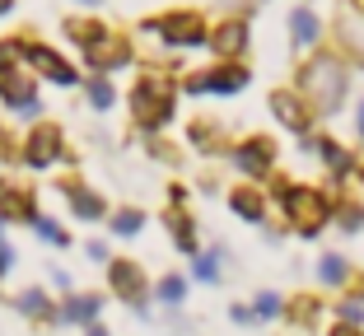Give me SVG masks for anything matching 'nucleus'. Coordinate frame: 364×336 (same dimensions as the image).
I'll return each instance as SVG.
<instances>
[{
  "label": "nucleus",
  "instance_id": "c756f323",
  "mask_svg": "<svg viewBox=\"0 0 364 336\" xmlns=\"http://www.w3.org/2000/svg\"><path fill=\"white\" fill-rule=\"evenodd\" d=\"M33 229H38V234H43V239L52 243V248H65V243H70V234H65V229L56 224L52 215H43V210H38V220H33Z\"/></svg>",
  "mask_w": 364,
  "mask_h": 336
},
{
  "label": "nucleus",
  "instance_id": "5701e85b",
  "mask_svg": "<svg viewBox=\"0 0 364 336\" xmlns=\"http://www.w3.org/2000/svg\"><path fill=\"white\" fill-rule=\"evenodd\" d=\"M107 229H112L117 239H136L140 229H145V210H136V206L112 210V215H107Z\"/></svg>",
  "mask_w": 364,
  "mask_h": 336
},
{
  "label": "nucleus",
  "instance_id": "7ed1b4c3",
  "mask_svg": "<svg viewBox=\"0 0 364 336\" xmlns=\"http://www.w3.org/2000/svg\"><path fill=\"white\" fill-rule=\"evenodd\" d=\"M173 103H178V85L164 75H140V85L131 89V112L140 131H164L173 121Z\"/></svg>",
  "mask_w": 364,
  "mask_h": 336
},
{
  "label": "nucleus",
  "instance_id": "39448f33",
  "mask_svg": "<svg viewBox=\"0 0 364 336\" xmlns=\"http://www.w3.org/2000/svg\"><path fill=\"white\" fill-rule=\"evenodd\" d=\"M65 159V136L56 121H33L28 141H23V163L28 168H52Z\"/></svg>",
  "mask_w": 364,
  "mask_h": 336
},
{
  "label": "nucleus",
  "instance_id": "aec40b11",
  "mask_svg": "<svg viewBox=\"0 0 364 336\" xmlns=\"http://www.w3.org/2000/svg\"><path fill=\"white\" fill-rule=\"evenodd\" d=\"M309 150H318V154H322V163H327V173H332L336 183L355 173V159H350V150H346L341 141H309Z\"/></svg>",
  "mask_w": 364,
  "mask_h": 336
},
{
  "label": "nucleus",
  "instance_id": "bb28decb",
  "mask_svg": "<svg viewBox=\"0 0 364 336\" xmlns=\"http://www.w3.org/2000/svg\"><path fill=\"white\" fill-rule=\"evenodd\" d=\"M332 220L346 229V234H355V229L364 224V206H360V201H336V196H332Z\"/></svg>",
  "mask_w": 364,
  "mask_h": 336
},
{
  "label": "nucleus",
  "instance_id": "f704fd0d",
  "mask_svg": "<svg viewBox=\"0 0 364 336\" xmlns=\"http://www.w3.org/2000/svg\"><path fill=\"white\" fill-rule=\"evenodd\" d=\"M19 61V43H0V75H10Z\"/></svg>",
  "mask_w": 364,
  "mask_h": 336
},
{
  "label": "nucleus",
  "instance_id": "ddd939ff",
  "mask_svg": "<svg viewBox=\"0 0 364 336\" xmlns=\"http://www.w3.org/2000/svg\"><path fill=\"white\" fill-rule=\"evenodd\" d=\"M103 313V294H65V304L56 308V323L70 327H94Z\"/></svg>",
  "mask_w": 364,
  "mask_h": 336
},
{
  "label": "nucleus",
  "instance_id": "f8f14e48",
  "mask_svg": "<svg viewBox=\"0 0 364 336\" xmlns=\"http://www.w3.org/2000/svg\"><path fill=\"white\" fill-rule=\"evenodd\" d=\"M0 220H5V224H10V220H19V224H33V220H38V201H33L28 187L0 183Z\"/></svg>",
  "mask_w": 364,
  "mask_h": 336
},
{
  "label": "nucleus",
  "instance_id": "9d476101",
  "mask_svg": "<svg viewBox=\"0 0 364 336\" xmlns=\"http://www.w3.org/2000/svg\"><path fill=\"white\" fill-rule=\"evenodd\" d=\"M271 112H276V121H280V126H289L294 136H309L313 108L299 98V89H276V94H271Z\"/></svg>",
  "mask_w": 364,
  "mask_h": 336
},
{
  "label": "nucleus",
  "instance_id": "0eeeda50",
  "mask_svg": "<svg viewBox=\"0 0 364 336\" xmlns=\"http://www.w3.org/2000/svg\"><path fill=\"white\" fill-rule=\"evenodd\" d=\"M145 33H159L168 47H201L205 43V23H201L196 10H178L164 23H145Z\"/></svg>",
  "mask_w": 364,
  "mask_h": 336
},
{
  "label": "nucleus",
  "instance_id": "a211bd4d",
  "mask_svg": "<svg viewBox=\"0 0 364 336\" xmlns=\"http://www.w3.org/2000/svg\"><path fill=\"white\" fill-rule=\"evenodd\" d=\"M318 281L327 285V290H350L355 285V266L341 257V252H322L318 257Z\"/></svg>",
  "mask_w": 364,
  "mask_h": 336
},
{
  "label": "nucleus",
  "instance_id": "37998d69",
  "mask_svg": "<svg viewBox=\"0 0 364 336\" xmlns=\"http://www.w3.org/2000/svg\"><path fill=\"white\" fill-rule=\"evenodd\" d=\"M0 14H10V0H0Z\"/></svg>",
  "mask_w": 364,
  "mask_h": 336
},
{
  "label": "nucleus",
  "instance_id": "6ab92c4d",
  "mask_svg": "<svg viewBox=\"0 0 364 336\" xmlns=\"http://www.w3.org/2000/svg\"><path fill=\"white\" fill-rule=\"evenodd\" d=\"M14 308H19L23 318H33V323H56V308H52V294L38 290V285H28V290L14 294Z\"/></svg>",
  "mask_w": 364,
  "mask_h": 336
},
{
  "label": "nucleus",
  "instance_id": "7c9ffc66",
  "mask_svg": "<svg viewBox=\"0 0 364 336\" xmlns=\"http://www.w3.org/2000/svg\"><path fill=\"white\" fill-rule=\"evenodd\" d=\"M154 294H159L164 304H182V299H187V281H182V276L173 271V276H164V281L154 285Z\"/></svg>",
  "mask_w": 364,
  "mask_h": 336
},
{
  "label": "nucleus",
  "instance_id": "a18cd8bd",
  "mask_svg": "<svg viewBox=\"0 0 364 336\" xmlns=\"http://www.w3.org/2000/svg\"><path fill=\"white\" fill-rule=\"evenodd\" d=\"M89 5H94V0H89Z\"/></svg>",
  "mask_w": 364,
  "mask_h": 336
},
{
  "label": "nucleus",
  "instance_id": "9b49d317",
  "mask_svg": "<svg viewBox=\"0 0 364 336\" xmlns=\"http://www.w3.org/2000/svg\"><path fill=\"white\" fill-rule=\"evenodd\" d=\"M19 56L33 65V70H43V75L52 80V85H65V89H70V85H80L75 65H70V61H61V56H56L52 47H38V43H33V47H23V43H19Z\"/></svg>",
  "mask_w": 364,
  "mask_h": 336
},
{
  "label": "nucleus",
  "instance_id": "a878e982",
  "mask_svg": "<svg viewBox=\"0 0 364 336\" xmlns=\"http://www.w3.org/2000/svg\"><path fill=\"white\" fill-rule=\"evenodd\" d=\"M341 43L364 61V14H360V10H346V14H341Z\"/></svg>",
  "mask_w": 364,
  "mask_h": 336
},
{
  "label": "nucleus",
  "instance_id": "412c9836",
  "mask_svg": "<svg viewBox=\"0 0 364 336\" xmlns=\"http://www.w3.org/2000/svg\"><path fill=\"white\" fill-rule=\"evenodd\" d=\"M210 43H215V52H220V56H238V52L247 47V23H243V19H229V23H220Z\"/></svg>",
  "mask_w": 364,
  "mask_h": 336
},
{
  "label": "nucleus",
  "instance_id": "e433bc0d",
  "mask_svg": "<svg viewBox=\"0 0 364 336\" xmlns=\"http://www.w3.org/2000/svg\"><path fill=\"white\" fill-rule=\"evenodd\" d=\"M234 323H257V318H252V304H234Z\"/></svg>",
  "mask_w": 364,
  "mask_h": 336
},
{
  "label": "nucleus",
  "instance_id": "ea45409f",
  "mask_svg": "<svg viewBox=\"0 0 364 336\" xmlns=\"http://www.w3.org/2000/svg\"><path fill=\"white\" fill-rule=\"evenodd\" d=\"M85 336H112V332H107L103 323H94V327H85Z\"/></svg>",
  "mask_w": 364,
  "mask_h": 336
},
{
  "label": "nucleus",
  "instance_id": "f257e3e1",
  "mask_svg": "<svg viewBox=\"0 0 364 336\" xmlns=\"http://www.w3.org/2000/svg\"><path fill=\"white\" fill-rule=\"evenodd\" d=\"M280 210H285L289 229L299 239H318L322 229L332 224V196L318 192V187H299V183H276Z\"/></svg>",
  "mask_w": 364,
  "mask_h": 336
},
{
  "label": "nucleus",
  "instance_id": "c03bdc74",
  "mask_svg": "<svg viewBox=\"0 0 364 336\" xmlns=\"http://www.w3.org/2000/svg\"><path fill=\"white\" fill-rule=\"evenodd\" d=\"M0 234H5V220H0Z\"/></svg>",
  "mask_w": 364,
  "mask_h": 336
},
{
  "label": "nucleus",
  "instance_id": "6e6552de",
  "mask_svg": "<svg viewBox=\"0 0 364 336\" xmlns=\"http://www.w3.org/2000/svg\"><path fill=\"white\" fill-rule=\"evenodd\" d=\"M247 85V65H215L201 75H187V94H238Z\"/></svg>",
  "mask_w": 364,
  "mask_h": 336
},
{
  "label": "nucleus",
  "instance_id": "1a4fd4ad",
  "mask_svg": "<svg viewBox=\"0 0 364 336\" xmlns=\"http://www.w3.org/2000/svg\"><path fill=\"white\" fill-rule=\"evenodd\" d=\"M61 196H65V206H70V215L85 220V224H98V220L107 215V201L89 183H80V178H65V183H61Z\"/></svg>",
  "mask_w": 364,
  "mask_h": 336
},
{
  "label": "nucleus",
  "instance_id": "f03ea898",
  "mask_svg": "<svg viewBox=\"0 0 364 336\" xmlns=\"http://www.w3.org/2000/svg\"><path fill=\"white\" fill-rule=\"evenodd\" d=\"M299 98L313 108V117L318 112H336L346 103V65L332 61L327 52H318L299 70Z\"/></svg>",
  "mask_w": 364,
  "mask_h": 336
},
{
  "label": "nucleus",
  "instance_id": "79ce46f5",
  "mask_svg": "<svg viewBox=\"0 0 364 336\" xmlns=\"http://www.w3.org/2000/svg\"><path fill=\"white\" fill-rule=\"evenodd\" d=\"M355 178H360V192H364V163H355Z\"/></svg>",
  "mask_w": 364,
  "mask_h": 336
},
{
  "label": "nucleus",
  "instance_id": "473e14b6",
  "mask_svg": "<svg viewBox=\"0 0 364 336\" xmlns=\"http://www.w3.org/2000/svg\"><path fill=\"white\" fill-rule=\"evenodd\" d=\"M336 323L364 327V299H341V304H336Z\"/></svg>",
  "mask_w": 364,
  "mask_h": 336
},
{
  "label": "nucleus",
  "instance_id": "c9c22d12",
  "mask_svg": "<svg viewBox=\"0 0 364 336\" xmlns=\"http://www.w3.org/2000/svg\"><path fill=\"white\" fill-rule=\"evenodd\" d=\"M10 266H14V252L5 248V243H0V281H5V276H10Z\"/></svg>",
  "mask_w": 364,
  "mask_h": 336
},
{
  "label": "nucleus",
  "instance_id": "2f4dec72",
  "mask_svg": "<svg viewBox=\"0 0 364 336\" xmlns=\"http://www.w3.org/2000/svg\"><path fill=\"white\" fill-rule=\"evenodd\" d=\"M112 98H117V94H112V85H107V75L89 80V103H94L98 112H107V108H112Z\"/></svg>",
  "mask_w": 364,
  "mask_h": 336
},
{
  "label": "nucleus",
  "instance_id": "4be33fe9",
  "mask_svg": "<svg viewBox=\"0 0 364 336\" xmlns=\"http://www.w3.org/2000/svg\"><path fill=\"white\" fill-rule=\"evenodd\" d=\"M187 141H192L196 150L215 154V150H220V145H225V131H220V121H210V117H196L192 126H187Z\"/></svg>",
  "mask_w": 364,
  "mask_h": 336
},
{
  "label": "nucleus",
  "instance_id": "2eb2a0df",
  "mask_svg": "<svg viewBox=\"0 0 364 336\" xmlns=\"http://www.w3.org/2000/svg\"><path fill=\"white\" fill-rule=\"evenodd\" d=\"M164 224H168V234H173V243H178L182 257H201V243H196V220L187 215V210L173 206L168 215H164Z\"/></svg>",
  "mask_w": 364,
  "mask_h": 336
},
{
  "label": "nucleus",
  "instance_id": "dca6fc26",
  "mask_svg": "<svg viewBox=\"0 0 364 336\" xmlns=\"http://www.w3.org/2000/svg\"><path fill=\"white\" fill-rule=\"evenodd\" d=\"M229 210H234L238 220H247V224H262V220H267V196H262L252 183H243V187L229 192Z\"/></svg>",
  "mask_w": 364,
  "mask_h": 336
},
{
  "label": "nucleus",
  "instance_id": "20e7f679",
  "mask_svg": "<svg viewBox=\"0 0 364 336\" xmlns=\"http://www.w3.org/2000/svg\"><path fill=\"white\" fill-rule=\"evenodd\" d=\"M107 290L117 294L122 304L145 308V294H150V281H145V266L131 257H112L107 261Z\"/></svg>",
  "mask_w": 364,
  "mask_h": 336
},
{
  "label": "nucleus",
  "instance_id": "72a5a7b5",
  "mask_svg": "<svg viewBox=\"0 0 364 336\" xmlns=\"http://www.w3.org/2000/svg\"><path fill=\"white\" fill-rule=\"evenodd\" d=\"M196 261V281H220V248H215V252H201V257H192Z\"/></svg>",
  "mask_w": 364,
  "mask_h": 336
},
{
  "label": "nucleus",
  "instance_id": "f3484780",
  "mask_svg": "<svg viewBox=\"0 0 364 336\" xmlns=\"http://www.w3.org/2000/svg\"><path fill=\"white\" fill-rule=\"evenodd\" d=\"M127 61H131V47L122 43V38H103V43L89 47V65H94L98 75H107V70H122Z\"/></svg>",
  "mask_w": 364,
  "mask_h": 336
},
{
  "label": "nucleus",
  "instance_id": "cd10ccee",
  "mask_svg": "<svg viewBox=\"0 0 364 336\" xmlns=\"http://www.w3.org/2000/svg\"><path fill=\"white\" fill-rule=\"evenodd\" d=\"M285 313V299H280L276 290H262L257 299H252V318H257V323H271V318H280Z\"/></svg>",
  "mask_w": 364,
  "mask_h": 336
},
{
  "label": "nucleus",
  "instance_id": "a19ab883",
  "mask_svg": "<svg viewBox=\"0 0 364 336\" xmlns=\"http://www.w3.org/2000/svg\"><path fill=\"white\" fill-rule=\"evenodd\" d=\"M355 126H360V136H364V103H360V112H355Z\"/></svg>",
  "mask_w": 364,
  "mask_h": 336
},
{
  "label": "nucleus",
  "instance_id": "4c0bfd02",
  "mask_svg": "<svg viewBox=\"0 0 364 336\" xmlns=\"http://www.w3.org/2000/svg\"><path fill=\"white\" fill-rule=\"evenodd\" d=\"M327 336H364V327H346V323H332V332Z\"/></svg>",
  "mask_w": 364,
  "mask_h": 336
},
{
  "label": "nucleus",
  "instance_id": "58836bf2",
  "mask_svg": "<svg viewBox=\"0 0 364 336\" xmlns=\"http://www.w3.org/2000/svg\"><path fill=\"white\" fill-rule=\"evenodd\" d=\"M85 252H89V257H94V261H107V243H98V239H94V243H89V248H85Z\"/></svg>",
  "mask_w": 364,
  "mask_h": 336
},
{
  "label": "nucleus",
  "instance_id": "393cba45",
  "mask_svg": "<svg viewBox=\"0 0 364 336\" xmlns=\"http://www.w3.org/2000/svg\"><path fill=\"white\" fill-rule=\"evenodd\" d=\"M318 28H322V23H318V14H313V10H294V14H289V38H294L299 47L318 43Z\"/></svg>",
  "mask_w": 364,
  "mask_h": 336
},
{
  "label": "nucleus",
  "instance_id": "4468645a",
  "mask_svg": "<svg viewBox=\"0 0 364 336\" xmlns=\"http://www.w3.org/2000/svg\"><path fill=\"white\" fill-rule=\"evenodd\" d=\"M0 98L10 103L14 112H23V117H38V89H33V80L23 75H0Z\"/></svg>",
  "mask_w": 364,
  "mask_h": 336
},
{
  "label": "nucleus",
  "instance_id": "423d86ee",
  "mask_svg": "<svg viewBox=\"0 0 364 336\" xmlns=\"http://www.w3.org/2000/svg\"><path fill=\"white\" fill-rule=\"evenodd\" d=\"M234 168L243 178H271V168H276V141L271 136H247V141L234 145Z\"/></svg>",
  "mask_w": 364,
  "mask_h": 336
},
{
  "label": "nucleus",
  "instance_id": "b1692460",
  "mask_svg": "<svg viewBox=\"0 0 364 336\" xmlns=\"http://www.w3.org/2000/svg\"><path fill=\"white\" fill-rule=\"evenodd\" d=\"M285 318H289L294 327H304V332H309V327H318V318H322V304L313 299V294H299L294 304H285Z\"/></svg>",
  "mask_w": 364,
  "mask_h": 336
},
{
  "label": "nucleus",
  "instance_id": "c85d7f7f",
  "mask_svg": "<svg viewBox=\"0 0 364 336\" xmlns=\"http://www.w3.org/2000/svg\"><path fill=\"white\" fill-rule=\"evenodd\" d=\"M65 33H70L75 43H85V52H89L94 43H103V38H107L103 23H85V19H70V23H65Z\"/></svg>",
  "mask_w": 364,
  "mask_h": 336
}]
</instances>
